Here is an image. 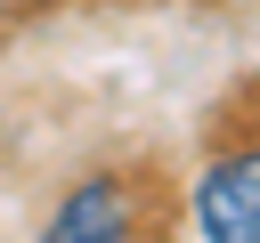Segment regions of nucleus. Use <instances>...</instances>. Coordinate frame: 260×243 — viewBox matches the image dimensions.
I'll list each match as a JSON object with an SVG mask.
<instances>
[{"label":"nucleus","mask_w":260,"mask_h":243,"mask_svg":"<svg viewBox=\"0 0 260 243\" xmlns=\"http://www.w3.org/2000/svg\"><path fill=\"white\" fill-rule=\"evenodd\" d=\"M195 227H203V243H260V162L252 154H219L203 170Z\"/></svg>","instance_id":"2"},{"label":"nucleus","mask_w":260,"mask_h":243,"mask_svg":"<svg viewBox=\"0 0 260 243\" xmlns=\"http://www.w3.org/2000/svg\"><path fill=\"white\" fill-rule=\"evenodd\" d=\"M32 243H154V211H146L138 178L98 170V178H81V186L41 219Z\"/></svg>","instance_id":"1"},{"label":"nucleus","mask_w":260,"mask_h":243,"mask_svg":"<svg viewBox=\"0 0 260 243\" xmlns=\"http://www.w3.org/2000/svg\"><path fill=\"white\" fill-rule=\"evenodd\" d=\"M0 8H8V0H0Z\"/></svg>","instance_id":"3"}]
</instances>
